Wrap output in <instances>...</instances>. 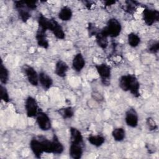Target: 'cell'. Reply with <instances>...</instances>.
<instances>
[{"instance_id": "cell-1", "label": "cell", "mask_w": 159, "mask_h": 159, "mask_svg": "<svg viewBox=\"0 0 159 159\" xmlns=\"http://www.w3.org/2000/svg\"><path fill=\"white\" fill-rule=\"evenodd\" d=\"M119 85L122 91H129L135 98H138L140 95V83L134 74L122 76L119 79Z\"/></svg>"}, {"instance_id": "cell-2", "label": "cell", "mask_w": 159, "mask_h": 159, "mask_svg": "<svg viewBox=\"0 0 159 159\" xmlns=\"http://www.w3.org/2000/svg\"><path fill=\"white\" fill-rule=\"evenodd\" d=\"M121 30L122 25L120 22L116 18H111L101 31L108 37L115 38L119 35Z\"/></svg>"}, {"instance_id": "cell-3", "label": "cell", "mask_w": 159, "mask_h": 159, "mask_svg": "<svg viewBox=\"0 0 159 159\" xmlns=\"http://www.w3.org/2000/svg\"><path fill=\"white\" fill-rule=\"evenodd\" d=\"M95 68L98 74L101 78L102 83L105 86L109 85L111 76V67L106 63H101L96 65Z\"/></svg>"}, {"instance_id": "cell-4", "label": "cell", "mask_w": 159, "mask_h": 159, "mask_svg": "<svg viewBox=\"0 0 159 159\" xmlns=\"http://www.w3.org/2000/svg\"><path fill=\"white\" fill-rule=\"evenodd\" d=\"M142 16L145 24L151 26L159 20V11L146 7L143 11Z\"/></svg>"}, {"instance_id": "cell-5", "label": "cell", "mask_w": 159, "mask_h": 159, "mask_svg": "<svg viewBox=\"0 0 159 159\" xmlns=\"http://www.w3.org/2000/svg\"><path fill=\"white\" fill-rule=\"evenodd\" d=\"M25 108L26 115L28 117H35L39 113V106L37 102L36 99L32 96H28L25 102Z\"/></svg>"}, {"instance_id": "cell-6", "label": "cell", "mask_w": 159, "mask_h": 159, "mask_svg": "<svg viewBox=\"0 0 159 159\" xmlns=\"http://www.w3.org/2000/svg\"><path fill=\"white\" fill-rule=\"evenodd\" d=\"M14 7L18 12V15L20 20L23 22H26L30 17V10L25 6L24 1H14Z\"/></svg>"}, {"instance_id": "cell-7", "label": "cell", "mask_w": 159, "mask_h": 159, "mask_svg": "<svg viewBox=\"0 0 159 159\" xmlns=\"http://www.w3.org/2000/svg\"><path fill=\"white\" fill-rule=\"evenodd\" d=\"M36 117V122L39 127L43 131H47L52 127V123L49 116L43 112H39Z\"/></svg>"}, {"instance_id": "cell-8", "label": "cell", "mask_w": 159, "mask_h": 159, "mask_svg": "<svg viewBox=\"0 0 159 159\" xmlns=\"http://www.w3.org/2000/svg\"><path fill=\"white\" fill-rule=\"evenodd\" d=\"M22 69L29 83L34 86H38L39 83V74L36 70L32 66L27 65H24Z\"/></svg>"}, {"instance_id": "cell-9", "label": "cell", "mask_w": 159, "mask_h": 159, "mask_svg": "<svg viewBox=\"0 0 159 159\" xmlns=\"http://www.w3.org/2000/svg\"><path fill=\"white\" fill-rule=\"evenodd\" d=\"M125 121L126 124L132 128H135L138 125L139 116L136 111L130 108L129 109L125 114Z\"/></svg>"}, {"instance_id": "cell-10", "label": "cell", "mask_w": 159, "mask_h": 159, "mask_svg": "<svg viewBox=\"0 0 159 159\" xmlns=\"http://www.w3.org/2000/svg\"><path fill=\"white\" fill-rule=\"evenodd\" d=\"M49 30H50L54 36L58 39H64L65 37V34L62 27L53 18L50 19Z\"/></svg>"}, {"instance_id": "cell-11", "label": "cell", "mask_w": 159, "mask_h": 159, "mask_svg": "<svg viewBox=\"0 0 159 159\" xmlns=\"http://www.w3.org/2000/svg\"><path fill=\"white\" fill-rule=\"evenodd\" d=\"M30 148L33 152L35 157L37 158H40L42 154L44 153L42 143L38 137L32 138L30 142Z\"/></svg>"}, {"instance_id": "cell-12", "label": "cell", "mask_w": 159, "mask_h": 159, "mask_svg": "<svg viewBox=\"0 0 159 159\" xmlns=\"http://www.w3.org/2000/svg\"><path fill=\"white\" fill-rule=\"evenodd\" d=\"M85 63L86 62L83 55L81 53H78L73 58L72 68L75 71L79 73L84 68Z\"/></svg>"}, {"instance_id": "cell-13", "label": "cell", "mask_w": 159, "mask_h": 159, "mask_svg": "<svg viewBox=\"0 0 159 159\" xmlns=\"http://www.w3.org/2000/svg\"><path fill=\"white\" fill-rule=\"evenodd\" d=\"M70 143H76L84 145L83 135L81 132L76 128L71 127L70 129Z\"/></svg>"}, {"instance_id": "cell-14", "label": "cell", "mask_w": 159, "mask_h": 159, "mask_svg": "<svg viewBox=\"0 0 159 159\" xmlns=\"http://www.w3.org/2000/svg\"><path fill=\"white\" fill-rule=\"evenodd\" d=\"M35 39L37 45L45 49H47L49 47V43L46 35V31H44L39 28H38L36 34Z\"/></svg>"}, {"instance_id": "cell-15", "label": "cell", "mask_w": 159, "mask_h": 159, "mask_svg": "<svg viewBox=\"0 0 159 159\" xmlns=\"http://www.w3.org/2000/svg\"><path fill=\"white\" fill-rule=\"evenodd\" d=\"M84 145L70 143L69 148V155L73 159H80L82 157L83 153V148Z\"/></svg>"}, {"instance_id": "cell-16", "label": "cell", "mask_w": 159, "mask_h": 159, "mask_svg": "<svg viewBox=\"0 0 159 159\" xmlns=\"http://www.w3.org/2000/svg\"><path fill=\"white\" fill-rule=\"evenodd\" d=\"M39 81L41 86L45 89H49L53 85L52 78L46 73L41 71L39 73Z\"/></svg>"}, {"instance_id": "cell-17", "label": "cell", "mask_w": 159, "mask_h": 159, "mask_svg": "<svg viewBox=\"0 0 159 159\" xmlns=\"http://www.w3.org/2000/svg\"><path fill=\"white\" fill-rule=\"evenodd\" d=\"M68 65L65 61L59 60L55 64V73L58 76L64 78L66 75L67 71H68Z\"/></svg>"}, {"instance_id": "cell-18", "label": "cell", "mask_w": 159, "mask_h": 159, "mask_svg": "<svg viewBox=\"0 0 159 159\" xmlns=\"http://www.w3.org/2000/svg\"><path fill=\"white\" fill-rule=\"evenodd\" d=\"M52 153L53 154H61L64 150V146L59 140L58 137L53 134L52 140Z\"/></svg>"}, {"instance_id": "cell-19", "label": "cell", "mask_w": 159, "mask_h": 159, "mask_svg": "<svg viewBox=\"0 0 159 159\" xmlns=\"http://www.w3.org/2000/svg\"><path fill=\"white\" fill-rule=\"evenodd\" d=\"M96 40L98 45L102 48L105 49L108 46V37L104 35L101 31H99V32L95 35Z\"/></svg>"}, {"instance_id": "cell-20", "label": "cell", "mask_w": 159, "mask_h": 159, "mask_svg": "<svg viewBox=\"0 0 159 159\" xmlns=\"http://www.w3.org/2000/svg\"><path fill=\"white\" fill-rule=\"evenodd\" d=\"M73 16V12L71 9L67 7H63L58 12V18L62 21L70 20Z\"/></svg>"}, {"instance_id": "cell-21", "label": "cell", "mask_w": 159, "mask_h": 159, "mask_svg": "<svg viewBox=\"0 0 159 159\" xmlns=\"http://www.w3.org/2000/svg\"><path fill=\"white\" fill-rule=\"evenodd\" d=\"M38 25L39 29L46 31L49 30L50 28V19H48L44 16L42 14H39L37 19Z\"/></svg>"}, {"instance_id": "cell-22", "label": "cell", "mask_w": 159, "mask_h": 159, "mask_svg": "<svg viewBox=\"0 0 159 159\" xmlns=\"http://www.w3.org/2000/svg\"><path fill=\"white\" fill-rule=\"evenodd\" d=\"M88 140L92 145L96 147H99L104 143L105 138L101 135H93L88 137Z\"/></svg>"}, {"instance_id": "cell-23", "label": "cell", "mask_w": 159, "mask_h": 159, "mask_svg": "<svg viewBox=\"0 0 159 159\" xmlns=\"http://www.w3.org/2000/svg\"><path fill=\"white\" fill-rule=\"evenodd\" d=\"M38 138L40 140L44 153H52V140H48L43 135L38 136Z\"/></svg>"}, {"instance_id": "cell-24", "label": "cell", "mask_w": 159, "mask_h": 159, "mask_svg": "<svg viewBox=\"0 0 159 159\" xmlns=\"http://www.w3.org/2000/svg\"><path fill=\"white\" fill-rule=\"evenodd\" d=\"M112 136L115 141L121 142L125 139V131L122 127L115 128L112 132Z\"/></svg>"}, {"instance_id": "cell-25", "label": "cell", "mask_w": 159, "mask_h": 159, "mask_svg": "<svg viewBox=\"0 0 159 159\" xmlns=\"http://www.w3.org/2000/svg\"><path fill=\"white\" fill-rule=\"evenodd\" d=\"M9 79V72L6 66L1 62L0 66V81L1 84H6Z\"/></svg>"}, {"instance_id": "cell-26", "label": "cell", "mask_w": 159, "mask_h": 159, "mask_svg": "<svg viewBox=\"0 0 159 159\" xmlns=\"http://www.w3.org/2000/svg\"><path fill=\"white\" fill-rule=\"evenodd\" d=\"M127 42L129 45L133 48L137 47L140 43V37L134 32H130L127 35Z\"/></svg>"}, {"instance_id": "cell-27", "label": "cell", "mask_w": 159, "mask_h": 159, "mask_svg": "<svg viewBox=\"0 0 159 159\" xmlns=\"http://www.w3.org/2000/svg\"><path fill=\"white\" fill-rule=\"evenodd\" d=\"M58 113L64 119H68L71 118L74 116L75 110L73 107L68 106L59 109Z\"/></svg>"}, {"instance_id": "cell-28", "label": "cell", "mask_w": 159, "mask_h": 159, "mask_svg": "<svg viewBox=\"0 0 159 159\" xmlns=\"http://www.w3.org/2000/svg\"><path fill=\"white\" fill-rule=\"evenodd\" d=\"M0 98L4 102H9L10 100L8 91L6 88L2 84H1L0 86Z\"/></svg>"}, {"instance_id": "cell-29", "label": "cell", "mask_w": 159, "mask_h": 159, "mask_svg": "<svg viewBox=\"0 0 159 159\" xmlns=\"http://www.w3.org/2000/svg\"><path fill=\"white\" fill-rule=\"evenodd\" d=\"M159 50V42L158 41H153L149 43L147 47V50L149 53L155 54Z\"/></svg>"}, {"instance_id": "cell-30", "label": "cell", "mask_w": 159, "mask_h": 159, "mask_svg": "<svg viewBox=\"0 0 159 159\" xmlns=\"http://www.w3.org/2000/svg\"><path fill=\"white\" fill-rule=\"evenodd\" d=\"M146 124L149 130L155 131L158 129L157 124L152 117H148L146 119Z\"/></svg>"}, {"instance_id": "cell-31", "label": "cell", "mask_w": 159, "mask_h": 159, "mask_svg": "<svg viewBox=\"0 0 159 159\" xmlns=\"http://www.w3.org/2000/svg\"><path fill=\"white\" fill-rule=\"evenodd\" d=\"M127 3L126 5V11L128 13H133L135 11V1H129L125 2Z\"/></svg>"}, {"instance_id": "cell-32", "label": "cell", "mask_w": 159, "mask_h": 159, "mask_svg": "<svg viewBox=\"0 0 159 159\" xmlns=\"http://www.w3.org/2000/svg\"><path fill=\"white\" fill-rule=\"evenodd\" d=\"M25 1V6L30 11L34 10L37 7V1Z\"/></svg>"}, {"instance_id": "cell-33", "label": "cell", "mask_w": 159, "mask_h": 159, "mask_svg": "<svg viewBox=\"0 0 159 159\" xmlns=\"http://www.w3.org/2000/svg\"><path fill=\"white\" fill-rule=\"evenodd\" d=\"M88 29L89 34L90 36H95L99 32V31L97 30L96 27L94 25L91 24V23L88 24Z\"/></svg>"}, {"instance_id": "cell-34", "label": "cell", "mask_w": 159, "mask_h": 159, "mask_svg": "<svg viewBox=\"0 0 159 159\" xmlns=\"http://www.w3.org/2000/svg\"><path fill=\"white\" fill-rule=\"evenodd\" d=\"M115 3H116V1H105V6H109Z\"/></svg>"}]
</instances>
